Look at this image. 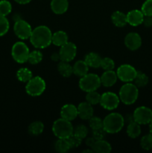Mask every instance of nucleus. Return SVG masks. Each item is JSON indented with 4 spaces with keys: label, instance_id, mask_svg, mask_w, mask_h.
<instances>
[{
    "label": "nucleus",
    "instance_id": "f257e3e1",
    "mask_svg": "<svg viewBox=\"0 0 152 153\" xmlns=\"http://www.w3.org/2000/svg\"><path fill=\"white\" fill-rule=\"evenodd\" d=\"M31 43L37 49H45L52 43V33L46 25H39L33 29L30 37Z\"/></svg>",
    "mask_w": 152,
    "mask_h": 153
},
{
    "label": "nucleus",
    "instance_id": "f03ea898",
    "mask_svg": "<svg viewBox=\"0 0 152 153\" xmlns=\"http://www.w3.org/2000/svg\"><path fill=\"white\" fill-rule=\"evenodd\" d=\"M125 118L116 112L109 114L103 120V128L109 134L119 132L125 126Z\"/></svg>",
    "mask_w": 152,
    "mask_h": 153
},
{
    "label": "nucleus",
    "instance_id": "7ed1b4c3",
    "mask_svg": "<svg viewBox=\"0 0 152 153\" xmlns=\"http://www.w3.org/2000/svg\"><path fill=\"white\" fill-rule=\"evenodd\" d=\"M139 97L138 88L135 84L127 82L119 90V97L120 101L127 105H130L135 102Z\"/></svg>",
    "mask_w": 152,
    "mask_h": 153
},
{
    "label": "nucleus",
    "instance_id": "20e7f679",
    "mask_svg": "<svg viewBox=\"0 0 152 153\" xmlns=\"http://www.w3.org/2000/svg\"><path fill=\"white\" fill-rule=\"evenodd\" d=\"M73 130L74 128L71 121L63 118L56 120L52 125V131L58 138L66 139L73 134Z\"/></svg>",
    "mask_w": 152,
    "mask_h": 153
},
{
    "label": "nucleus",
    "instance_id": "39448f33",
    "mask_svg": "<svg viewBox=\"0 0 152 153\" xmlns=\"http://www.w3.org/2000/svg\"><path fill=\"white\" fill-rule=\"evenodd\" d=\"M101 85V79L98 75L94 73H87L80 77L79 81V88L86 93L96 91Z\"/></svg>",
    "mask_w": 152,
    "mask_h": 153
},
{
    "label": "nucleus",
    "instance_id": "423d86ee",
    "mask_svg": "<svg viewBox=\"0 0 152 153\" xmlns=\"http://www.w3.org/2000/svg\"><path fill=\"white\" fill-rule=\"evenodd\" d=\"M46 88V82L40 76L32 77L25 86V91L31 97H39L43 94Z\"/></svg>",
    "mask_w": 152,
    "mask_h": 153
},
{
    "label": "nucleus",
    "instance_id": "0eeeda50",
    "mask_svg": "<svg viewBox=\"0 0 152 153\" xmlns=\"http://www.w3.org/2000/svg\"><path fill=\"white\" fill-rule=\"evenodd\" d=\"M30 51L28 46L22 41H18L11 48V55L13 59L19 64L28 62Z\"/></svg>",
    "mask_w": 152,
    "mask_h": 153
},
{
    "label": "nucleus",
    "instance_id": "6e6552de",
    "mask_svg": "<svg viewBox=\"0 0 152 153\" xmlns=\"http://www.w3.org/2000/svg\"><path fill=\"white\" fill-rule=\"evenodd\" d=\"M13 31L18 38L21 39V40H27L31 37L33 29L31 25L28 22L20 19L15 21L14 25H13Z\"/></svg>",
    "mask_w": 152,
    "mask_h": 153
},
{
    "label": "nucleus",
    "instance_id": "1a4fd4ad",
    "mask_svg": "<svg viewBox=\"0 0 152 153\" xmlns=\"http://www.w3.org/2000/svg\"><path fill=\"white\" fill-rule=\"evenodd\" d=\"M120 102V99L117 94L113 92H105L101 95L100 103L101 106L108 111L117 108Z\"/></svg>",
    "mask_w": 152,
    "mask_h": 153
},
{
    "label": "nucleus",
    "instance_id": "9d476101",
    "mask_svg": "<svg viewBox=\"0 0 152 153\" xmlns=\"http://www.w3.org/2000/svg\"><path fill=\"white\" fill-rule=\"evenodd\" d=\"M134 120L139 125L149 124L152 120V110L145 106L137 108L133 114Z\"/></svg>",
    "mask_w": 152,
    "mask_h": 153
},
{
    "label": "nucleus",
    "instance_id": "9b49d317",
    "mask_svg": "<svg viewBox=\"0 0 152 153\" xmlns=\"http://www.w3.org/2000/svg\"><path fill=\"white\" fill-rule=\"evenodd\" d=\"M137 73V70L130 64H122L116 70L118 79L125 83L134 82Z\"/></svg>",
    "mask_w": 152,
    "mask_h": 153
},
{
    "label": "nucleus",
    "instance_id": "f8f14e48",
    "mask_svg": "<svg viewBox=\"0 0 152 153\" xmlns=\"http://www.w3.org/2000/svg\"><path fill=\"white\" fill-rule=\"evenodd\" d=\"M59 54L61 61L70 62L75 58L77 54V46L74 43L68 41L66 43L61 46Z\"/></svg>",
    "mask_w": 152,
    "mask_h": 153
},
{
    "label": "nucleus",
    "instance_id": "ddd939ff",
    "mask_svg": "<svg viewBox=\"0 0 152 153\" xmlns=\"http://www.w3.org/2000/svg\"><path fill=\"white\" fill-rule=\"evenodd\" d=\"M125 44L130 50H137L142 46L141 36L137 32L128 33L125 37Z\"/></svg>",
    "mask_w": 152,
    "mask_h": 153
},
{
    "label": "nucleus",
    "instance_id": "4468645a",
    "mask_svg": "<svg viewBox=\"0 0 152 153\" xmlns=\"http://www.w3.org/2000/svg\"><path fill=\"white\" fill-rule=\"evenodd\" d=\"M77 115L83 120H89L93 116L94 110L92 105L87 102L80 103L77 106Z\"/></svg>",
    "mask_w": 152,
    "mask_h": 153
},
{
    "label": "nucleus",
    "instance_id": "2eb2a0df",
    "mask_svg": "<svg viewBox=\"0 0 152 153\" xmlns=\"http://www.w3.org/2000/svg\"><path fill=\"white\" fill-rule=\"evenodd\" d=\"M61 118L69 121H72L76 119L77 115V108L73 104L64 105L61 110Z\"/></svg>",
    "mask_w": 152,
    "mask_h": 153
},
{
    "label": "nucleus",
    "instance_id": "dca6fc26",
    "mask_svg": "<svg viewBox=\"0 0 152 153\" xmlns=\"http://www.w3.org/2000/svg\"><path fill=\"white\" fill-rule=\"evenodd\" d=\"M127 22L129 25L132 26H138V25L142 24L144 14L141 10H131L127 13Z\"/></svg>",
    "mask_w": 152,
    "mask_h": 153
},
{
    "label": "nucleus",
    "instance_id": "f3484780",
    "mask_svg": "<svg viewBox=\"0 0 152 153\" xmlns=\"http://www.w3.org/2000/svg\"><path fill=\"white\" fill-rule=\"evenodd\" d=\"M101 79V85L106 88L112 87L116 83L118 79L117 74L116 72H114L113 70H106L101 76L100 77Z\"/></svg>",
    "mask_w": 152,
    "mask_h": 153
},
{
    "label": "nucleus",
    "instance_id": "a211bd4d",
    "mask_svg": "<svg viewBox=\"0 0 152 153\" xmlns=\"http://www.w3.org/2000/svg\"><path fill=\"white\" fill-rule=\"evenodd\" d=\"M51 9L56 14H63L66 13L69 8L68 0H52Z\"/></svg>",
    "mask_w": 152,
    "mask_h": 153
},
{
    "label": "nucleus",
    "instance_id": "6ab92c4d",
    "mask_svg": "<svg viewBox=\"0 0 152 153\" xmlns=\"http://www.w3.org/2000/svg\"><path fill=\"white\" fill-rule=\"evenodd\" d=\"M101 57L96 52H89V54L85 56V62L86 63L89 67H92V68H98L101 67Z\"/></svg>",
    "mask_w": 152,
    "mask_h": 153
},
{
    "label": "nucleus",
    "instance_id": "aec40b11",
    "mask_svg": "<svg viewBox=\"0 0 152 153\" xmlns=\"http://www.w3.org/2000/svg\"><path fill=\"white\" fill-rule=\"evenodd\" d=\"M111 20L112 22L114 24V25H116V27H119V28L125 26L128 24L127 15L122 13V11H119V10H116L112 13Z\"/></svg>",
    "mask_w": 152,
    "mask_h": 153
},
{
    "label": "nucleus",
    "instance_id": "412c9836",
    "mask_svg": "<svg viewBox=\"0 0 152 153\" xmlns=\"http://www.w3.org/2000/svg\"><path fill=\"white\" fill-rule=\"evenodd\" d=\"M91 149L96 153H109L111 152L112 146L108 142L103 139L96 140Z\"/></svg>",
    "mask_w": 152,
    "mask_h": 153
},
{
    "label": "nucleus",
    "instance_id": "4be33fe9",
    "mask_svg": "<svg viewBox=\"0 0 152 153\" xmlns=\"http://www.w3.org/2000/svg\"><path fill=\"white\" fill-rule=\"evenodd\" d=\"M73 68V74L78 77H82L87 74L89 71V66L86 64L85 61H77L75 63L74 65L72 66Z\"/></svg>",
    "mask_w": 152,
    "mask_h": 153
},
{
    "label": "nucleus",
    "instance_id": "5701e85b",
    "mask_svg": "<svg viewBox=\"0 0 152 153\" xmlns=\"http://www.w3.org/2000/svg\"><path fill=\"white\" fill-rule=\"evenodd\" d=\"M68 42V35L63 31H58L52 34V43L55 46H59L64 45Z\"/></svg>",
    "mask_w": 152,
    "mask_h": 153
},
{
    "label": "nucleus",
    "instance_id": "b1692460",
    "mask_svg": "<svg viewBox=\"0 0 152 153\" xmlns=\"http://www.w3.org/2000/svg\"><path fill=\"white\" fill-rule=\"evenodd\" d=\"M141 127L139 123L135 121L128 123L127 127V134L131 138H137L141 134Z\"/></svg>",
    "mask_w": 152,
    "mask_h": 153
},
{
    "label": "nucleus",
    "instance_id": "393cba45",
    "mask_svg": "<svg viewBox=\"0 0 152 153\" xmlns=\"http://www.w3.org/2000/svg\"><path fill=\"white\" fill-rule=\"evenodd\" d=\"M69 62H66V61H61V62L58 65V70L60 74L63 77L68 78L73 74V68L72 66L69 64Z\"/></svg>",
    "mask_w": 152,
    "mask_h": 153
},
{
    "label": "nucleus",
    "instance_id": "a878e982",
    "mask_svg": "<svg viewBox=\"0 0 152 153\" xmlns=\"http://www.w3.org/2000/svg\"><path fill=\"white\" fill-rule=\"evenodd\" d=\"M28 133L33 136H38L44 130V124L40 121H34L28 126Z\"/></svg>",
    "mask_w": 152,
    "mask_h": 153
},
{
    "label": "nucleus",
    "instance_id": "bb28decb",
    "mask_svg": "<svg viewBox=\"0 0 152 153\" xmlns=\"http://www.w3.org/2000/svg\"><path fill=\"white\" fill-rule=\"evenodd\" d=\"M16 77H17L18 80L20 82L27 83L28 81L32 79V72L26 67H22L16 72Z\"/></svg>",
    "mask_w": 152,
    "mask_h": 153
},
{
    "label": "nucleus",
    "instance_id": "cd10ccee",
    "mask_svg": "<svg viewBox=\"0 0 152 153\" xmlns=\"http://www.w3.org/2000/svg\"><path fill=\"white\" fill-rule=\"evenodd\" d=\"M149 79L145 73L141 71H137V76L134 79V84L137 88H144L148 83Z\"/></svg>",
    "mask_w": 152,
    "mask_h": 153
},
{
    "label": "nucleus",
    "instance_id": "c85d7f7f",
    "mask_svg": "<svg viewBox=\"0 0 152 153\" xmlns=\"http://www.w3.org/2000/svg\"><path fill=\"white\" fill-rule=\"evenodd\" d=\"M55 149L58 152L65 153L68 152L71 148L66 139L58 138L55 143Z\"/></svg>",
    "mask_w": 152,
    "mask_h": 153
},
{
    "label": "nucleus",
    "instance_id": "c756f323",
    "mask_svg": "<svg viewBox=\"0 0 152 153\" xmlns=\"http://www.w3.org/2000/svg\"><path fill=\"white\" fill-rule=\"evenodd\" d=\"M101 95L96 91L88 92L86 95V102L92 105H95L100 103Z\"/></svg>",
    "mask_w": 152,
    "mask_h": 153
},
{
    "label": "nucleus",
    "instance_id": "7c9ffc66",
    "mask_svg": "<svg viewBox=\"0 0 152 153\" xmlns=\"http://www.w3.org/2000/svg\"><path fill=\"white\" fill-rule=\"evenodd\" d=\"M43 58V53L40 51L34 50L33 52H30L28 62H29L31 64H37L40 62H41Z\"/></svg>",
    "mask_w": 152,
    "mask_h": 153
},
{
    "label": "nucleus",
    "instance_id": "2f4dec72",
    "mask_svg": "<svg viewBox=\"0 0 152 153\" xmlns=\"http://www.w3.org/2000/svg\"><path fill=\"white\" fill-rule=\"evenodd\" d=\"M140 146L145 150L152 149V134H148L143 136L140 140Z\"/></svg>",
    "mask_w": 152,
    "mask_h": 153
},
{
    "label": "nucleus",
    "instance_id": "473e14b6",
    "mask_svg": "<svg viewBox=\"0 0 152 153\" xmlns=\"http://www.w3.org/2000/svg\"><path fill=\"white\" fill-rule=\"evenodd\" d=\"M12 10L11 3L7 0L0 1V15L6 16L10 14Z\"/></svg>",
    "mask_w": 152,
    "mask_h": 153
},
{
    "label": "nucleus",
    "instance_id": "72a5a7b5",
    "mask_svg": "<svg viewBox=\"0 0 152 153\" xmlns=\"http://www.w3.org/2000/svg\"><path fill=\"white\" fill-rule=\"evenodd\" d=\"M73 134H75L76 136H77V137L83 140V139L86 138L88 134L87 127L84 125H82V124L77 125L75 128H74Z\"/></svg>",
    "mask_w": 152,
    "mask_h": 153
},
{
    "label": "nucleus",
    "instance_id": "f704fd0d",
    "mask_svg": "<svg viewBox=\"0 0 152 153\" xmlns=\"http://www.w3.org/2000/svg\"><path fill=\"white\" fill-rule=\"evenodd\" d=\"M10 28V23L6 16L0 15V37L6 34Z\"/></svg>",
    "mask_w": 152,
    "mask_h": 153
},
{
    "label": "nucleus",
    "instance_id": "c9c22d12",
    "mask_svg": "<svg viewBox=\"0 0 152 153\" xmlns=\"http://www.w3.org/2000/svg\"><path fill=\"white\" fill-rule=\"evenodd\" d=\"M101 67L106 71V70H113L115 68V62L113 59L110 58H104L101 60Z\"/></svg>",
    "mask_w": 152,
    "mask_h": 153
},
{
    "label": "nucleus",
    "instance_id": "e433bc0d",
    "mask_svg": "<svg viewBox=\"0 0 152 153\" xmlns=\"http://www.w3.org/2000/svg\"><path fill=\"white\" fill-rule=\"evenodd\" d=\"M67 141H68L69 144L70 148L71 149H75V148H77L81 144L82 139H80V137H78L77 136H76L75 134H72V135H70L69 137L66 138Z\"/></svg>",
    "mask_w": 152,
    "mask_h": 153
},
{
    "label": "nucleus",
    "instance_id": "4c0bfd02",
    "mask_svg": "<svg viewBox=\"0 0 152 153\" xmlns=\"http://www.w3.org/2000/svg\"><path fill=\"white\" fill-rule=\"evenodd\" d=\"M144 16H152V0H145L141 7Z\"/></svg>",
    "mask_w": 152,
    "mask_h": 153
},
{
    "label": "nucleus",
    "instance_id": "58836bf2",
    "mask_svg": "<svg viewBox=\"0 0 152 153\" xmlns=\"http://www.w3.org/2000/svg\"><path fill=\"white\" fill-rule=\"evenodd\" d=\"M89 120V126H90V128H92V130L103 127V120H101V118L98 117L92 116Z\"/></svg>",
    "mask_w": 152,
    "mask_h": 153
},
{
    "label": "nucleus",
    "instance_id": "ea45409f",
    "mask_svg": "<svg viewBox=\"0 0 152 153\" xmlns=\"http://www.w3.org/2000/svg\"><path fill=\"white\" fill-rule=\"evenodd\" d=\"M106 134H107V132L103 127L92 130V137L96 140H103L106 136Z\"/></svg>",
    "mask_w": 152,
    "mask_h": 153
},
{
    "label": "nucleus",
    "instance_id": "a19ab883",
    "mask_svg": "<svg viewBox=\"0 0 152 153\" xmlns=\"http://www.w3.org/2000/svg\"><path fill=\"white\" fill-rule=\"evenodd\" d=\"M142 24L146 28H151L152 26V16H144Z\"/></svg>",
    "mask_w": 152,
    "mask_h": 153
},
{
    "label": "nucleus",
    "instance_id": "79ce46f5",
    "mask_svg": "<svg viewBox=\"0 0 152 153\" xmlns=\"http://www.w3.org/2000/svg\"><path fill=\"white\" fill-rule=\"evenodd\" d=\"M95 141H96V140H95L93 137H88V138L86 139V140H85V143H86V145L87 146L92 148Z\"/></svg>",
    "mask_w": 152,
    "mask_h": 153
},
{
    "label": "nucleus",
    "instance_id": "37998d69",
    "mask_svg": "<svg viewBox=\"0 0 152 153\" xmlns=\"http://www.w3.org/2000/svg\"><path fill=\"white\" fill-rule=\"evenodd\" d=\"M51 59L53 61H55V62H57L58 61H61V57H60L59 52H55V53L52 54L51 55Z\"/></svg>",
    "mask_w": 152,
    "mask_h": 153
},
{
    "label": "nucleus",
    "instance_id": "c03bdc74",
    "mask_svg": "<svg viewBox=\"0 0 152 153\" xmlns=\"http://www.w3.org/2000/svg\"><path fill=\"white\" fill-rule=\"evenodd\" d=\"M14 1L19 4H28L31 0H14Z\"/></svg>",
    "mask_w": 152,
    "mask_h": 153
},
{
    "label": "nucleus",
    "instance_id": "a18cd8bd",
    "mask_svg": "<svg viewBox=\"0 0 152 153\" xmlns=\"http://www.w3.org/2000/svg\"><path fill=\"white\" fill-rule=\"evenodd\" d=\"M149 131H150L151 134H152V120L151 122L149 123Z\"/></svg>",
    "mask_w": 152,
    "mask_h": 153
},
{
    "label": "nucleus",
    "instance_id": "49530a36",
    "mask_svg": "<svg viewBox=\"0 0 152 153\" xmlns=\"http://www.w3.org/2000/svg\"><path fill=\"white\" fill-rule=\"evenodd\" d=\"M83 152H94L92 149H85L83 151Z\"/></svg>",
    "mask_w": 152,
    "mask_h": 153
}]
</instances>
